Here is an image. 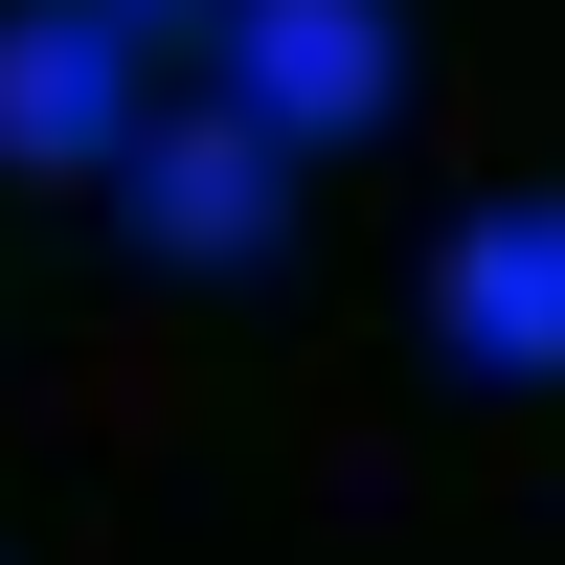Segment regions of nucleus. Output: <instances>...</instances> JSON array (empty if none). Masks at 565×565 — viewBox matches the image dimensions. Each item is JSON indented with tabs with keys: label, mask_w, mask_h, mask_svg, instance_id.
Listing matches in <instances>:
<instances>
[{
	"label": "nucleus",
	"mask_w": 565,
	"mask_h": 565,
	"mask_svg": "<svg viewBox=\"0 0 565 565\" xmlns=\"http://www.w3.org/2000/svg\"><path fill=\"white\" fill-rule=\"evenodd\" d=\"M204 23H226V114H249L271 159H295V136H362L407 90V23H385V0H204Z\"/></svg>",
	"instance_id": "1"
},
{
	"label": "nucleus",
	"mask_w": 565,
	"mask_h": 565,
	"mask_svg": "<svg viewBox=\"0 0 565 565\" xmlns=\"http://www.w3.org/2000/svg\"><path fill=\"white\" fill-rule=\"evenodd\" d=\"M114 226L159 271H249L271 226H295V159H271L249 114H136V159H114Z\"/></svg>",
	"instance_id": "2"
},
{
	"label": "nucleus",
	"mask_w": 565,
	"mask_h": 565,
	"mask_svg": "<svg viewBox=\"0 0 565 565\" xmlns=\"http://www.w3.org/2000/svg\"><path fill=\"white\" fill-rule=\"evenodd\" d=\"M430 340L476 385H565V204H476L430 249Z\"/></svg>",
	"instance_id": "3"
},
{
	"label": "nucleus",
	"mask_w": 565,
	"mask_h": 565,
	"mask_svg": "<svg viewBox=\"0 0 565 565\" xmlns=\"http://www.w3.org/2000/svg\"><path fill=\"white\" fill-rule=\"evenodd\" d=\"M0 159H136V23H90V0H23L0 23Z\"/></svg>",
	"instance_id": "4"
},
{
	"label": "nucleus",
	"mask_w": 565,
	"mask_h": 565,
	"mask_svg": "<svg viewBox=\"0 0 565 565\" xmlns=\"http://www.w3.org/2000/svg\"><path fill=\"white\" fill-rule=\"evenodd\" d=\"M90 23H204V0H90Z\"/></svg>",
	"instance_id": "5"
}]
</instances>
